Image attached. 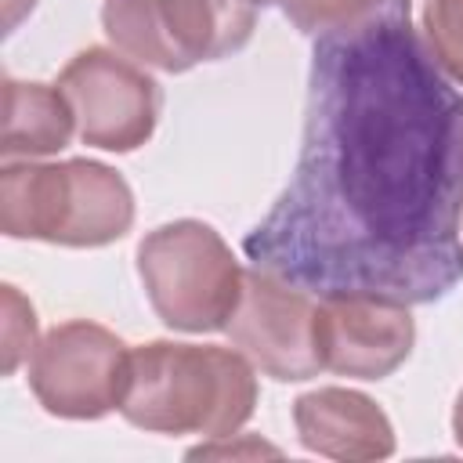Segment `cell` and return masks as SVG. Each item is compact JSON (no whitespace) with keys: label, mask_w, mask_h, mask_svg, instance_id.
<instances>
[{"label":"cell","mask_w":463,"mask_h":463,"mask_svg":"<svg viewBox=\"0 0 463 463\" xmlns=\"http://www.w3.org/2000/svg\"><path fill=\"white\" fill-rule=\"evenodd\" d=\"M423 29L438 65L463 80V0H427Z\"/></svg>","instance_id":"obj_12"},{"label":"cell","mask_w":463,"mask_h":463,"mask_svg":"<svg viewBox=\"0 0 463 463\" xmlns=\"http://www.w3.org/2000/svg\"><path fill=\"white\" fill-rule=\"evenodd\" d=\"M137 271L156 315L188 333L228 326L246 275L224 239L199 221L156 228L137 246Z\"/></svg>","instance_id":"obj_4"},{"label":"cell","mask_w":463,"mask_h":463,"mask_svg":"<svg viewBox=\"0 0 463 463\" xmlns=\"http://www.w3.org/2000/svg\"><path fill=\"white\" fill-rule=\"evenodd\" d=\"M257 402L246 358L224 347L148 344L130 351L119 412L163 434H232Z\"/></svg>","instance_id":"obj_2"},{"label":"cell","mask_w":463,"mask_h":463,"mask_svg":"<svg viewBox=\"0 0 463 463\" xmlns=\"http://www.w3.org/2000/svg\"><path fill=\"white\" fill-rule=\"evenodd\" d=\"M383 0H286V18L300 33H329L376 11Z\"/></svg>","instance_id":"obj_13"},{"label":"cell","mask_w":463,"mask_h":463,"mask_svg":"<svg viewBox=\"0 0 463 463\" xmlns=\"http://www.w3.org/2000/svg\"><path fill=\"white\" fill-rule=\"evenodd\" d=\"M134 199L127 181L87 159L58 166H7L0 177V224L14 239L61 246H101L130 228Z\"/></svg>","instance_id":"obj_3"},{"label":"cell","mask_w":463,"mask_h":463,"mask_svg":"<svg viewBox=\"0 0 463 463\" xmlns=\"http://www.w3.org/2000/svg\"><path fill=\"white\" fill-rule=\"evenodd\" d=\"M33 336H36V315L29 300L14 286H4V373H14L18 362L29 351H36Z\"/></svg>","instance_id":"obj_14"},{"label":"cell","mask_w":463,"mask_h":463,"mask_svg":"<svg viewBox=\"0 0 463 463\" xmlns=\"http://www.w3.org/2000/svg\"><path fill=\"white\" fill-rule=\"evenodd\" d=\"M459 221L463 94L383 0L315 40L297 170L242 250L315 297L430 304L463 279Z\"/></svg>","instance_id":"obj_1"},{"label":"cell","mask_w":463,"mask_h":463,"mask_svg":"<svg viewBox=\"0 0 463 463\" xmlns=\"http://www.w3.org/2000/svg\"><path fill=\"white\" fill-rule=\"evenodd\" d=\"M300 441L322 456L336 459H373L394 449L387 416L354 391L322 387L297 402L293 409Z\"/></svg>","instance_id":"obj_10"},{"label":"cell","mask_w":463,"mask_h":463,"mask_svg":"<svg viewBox=\"0 0 463 463\" xmlns=\"http://www.w3.org/2000/svg\"><path fill=\"white\" fill-rule=\"evenodd\" d=\"M61 94L72 105L76 134L87 145L109 152H130L145 145L159 116V83L137 69L134 58L90 47L76 54L61 80Z\"/></svg>","instance_id":"obj_7"},{"label":"cell","mask_w":463,"mask_h":463,"mask_svg":"<svg viewBox=\"0 0 463 463\" xmlns=\"http://www.w3.org/2000/svg\"><path fill=\"white\" fill-rule=\"evenodd\" d=\"M33 4H36V0H4V11H7V29H11V25L22 18V11H29Z\"/></svg>","instance_id":"obj_15"},{"label":"cell","mask_w":463,"mask_h":463,"mask_svg":"<svg viewBox=\"0 0 463 463\" xmlns=\"http://www.w3.org/2000/svg\"><path fill=\"white\" fill-rule=\"evenodd\" d=\"M253 0H105L109 40L137 65L184 72L239 51L253 33Z\"/></svg>","instance_id":"obj_5"},{"label":"cell","mask_w":463,"mask_h":463,"mask_svg":"<svg viewBox=\"0 0 463 463\" xmlns=\"http://www.w3.org/2000/svg\"><path fill=\"white\" fill-rule=\"evenodd\" d=\"M315 293L253 268L242 275L228 333L268 376L307 380L322 369L315 354Z\"/></svg>","instance_id":"obj_8"},{"label":"cell","mask_w":463,"mask_h":463,"mask_svg":"<svg viewBox=\"0 0 463 463\" xmlns=\"http://www.w3.org/2000/svg\"><path fill=\"white\" fill-rule=\"evenodd\" d=\"M452 427H456V438H459V445H463V394H459V402H456V416H452Z\"/></svg>","instance_id":"obj_16"},{"label":"cell","mask_w":463,"mask_h":463,"mask_svg":"<svg viewBox=\"0 0 463 463\" xmlns=\"http://www.w3.org/2000/svg\"><path fill=\"white\" fill-rule=\"evenodd\" d=\"M412 347L409 304L383 297H318L315 354L322 369L380 380Z\"/></svg>","instance_id":"obj_9"},{"label":"cell","mask_w":463,"mask_h":463,"mask_svg":"<svg viewBox=\"0 0 463 463\" xmlns=\"http://www.w3.org/2000/svg\"><path fill=\"white\" fill-rule=\"evenodd\" d=\"M253 4H286V0H253Z\"/></svg>","instance_id":"obj_17"},{"label":"cell","mask_w":463,"mask_h":463,"mask_svg":"<svg viewBox=\"0 0 463 463\" xmlns=\"http://www.w3.org/2000/svg\"><path fill=\"white\" fill-rule=\"evenodd\" d=\"M76 127L72 105L61 87L43 83H4V141L0 152L11 156H47L69 145Z\"/></svg>","instance_id":"obj_11"},{"label":"cell","mask_w":463,"mask_h":463,"mask_svg":"<svg viewBox=\"0 0 463 463\" xmlns=\"http://www.w3.org/2000/svg\"><path fill=\"white\" fill-rule=\"evenodd\" d=\"M130 351L94 322L51 329L29 358V387L54 416L94 420L119 409Z\"/></svg>","instance_id":"obj_6"}]
</instances>
